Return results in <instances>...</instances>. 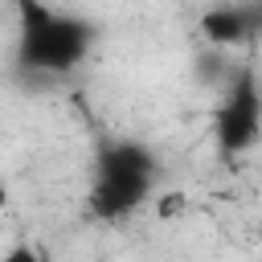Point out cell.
I'll return each instance as SVG.
<instances>
[{
  "label": "cell",
  "instance_id": "1",
  "mask_svg": "<svg viewBox=\"0 0 262 262\" xmlns=\"http://www.w3.org/2000/svg\"><path fill=\"white\" fill-rule=\"evenodd\" d=\"M156 184V160L143 143L115 139L98 151L94 160V180H90V213L102 221L135 213Z\"/></svg>",
  "mask_w": 262,
  "mask_h": 262
},
{
  "label": "cell",
  "instance_id": "5",
  "mask_svg": "<svg viewBox=\"0 0 262 262\" xmlns=\"http://www.w3.org/2000/svg\"><path fill=\"white\" fill-rule=\"evenodd\" d=\"M4 262H41V258H37L33 246H12V250L4 254Z\"/></svg>",
  "mask_w": 262,
  "mask_h": 262
},
{
  "label": "cell",
  "instance_id": "4",
  "mask_svg": "<svg viewBox=\"0 0 262 262\" xmlns=\"http://www.w3.org/2000/svg\"><path fill=\"white\" fill-rule=\"evenodd\" d=\"M205 33L213 41H237L246 37V25H242V12H229V8H217L205 16Z\"/></svg>",
  "mask_w": 262,
  "mask_h": 262
},
{
  "label": "cell",
  "instance_id": "2",
  "mask_svg": "<svg viewBox=\"0 0 262 262\" xmlns=\"http://www.w3.org/2000/svg\"><path fill=\"white\" fill-rule=\"evenodd\" d=\"M94 29L78 16H61L49 8L29 4L20 25V61L45 74H66L90 53Z\"/></svg>",
  "mask_w": 262,
  "mask_h": 262
},
{
  "label": "cell",
  "instance_id": "3",
  "mask_svg": "<svg viewBox=\"0 0 262 262\" xmlns=\"http://www.w3.org/2000/svg\"><path fill=\"white\" fill-rule=\"evenodd\" d=\"M258 123H262V98H258V82L254 70H242L237 82L229 86V94L217 106V139L225 151H246L258 139Z\"/></svg>",
  "mask_w": 262,
  "mask_h": 262
}]
</instances>
